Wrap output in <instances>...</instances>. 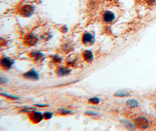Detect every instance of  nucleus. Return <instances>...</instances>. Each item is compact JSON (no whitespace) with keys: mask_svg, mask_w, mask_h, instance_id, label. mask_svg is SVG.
<instances>
[{"mask_svg":"<svg viewBox=\"0 0 156 131\" xmlns=\"http://www.w3.org/2000/svg\"><path fill=\"white\" fill-rule=\"evenodd\" d=\"M34 11L35 8L32 5L25 4L20 8L19 13L23 16L29 17L33 13Z\"/></svg>","mask_w":156,"mask_h":131,"instance_id":"1","label":"nucleus"},{"mask_svg":"<svg viewBox=\"0 0 156 131\" xmlns=\"http://www.w3.org/2000/svg\"><path fill=\"white\" fill-rule=\"evenodd\" d=\"M43 118V114L39 111H33L29 115V118L30 121L35 124H38L40 123Z\"/></svg>","mask_w":156,"mask_h":131,"instance_id":"2","label":"nucleus"},{"mask_svg":"<svg viewBox=\"0 0 156 131\" xmlns=\"http://www.w3.org/2000/svg\"><path fill=\"white\" fill-rule=\"evenodd\" d=\"M136 126L141 130L146 129L149 126V121L147 118L143 117H140L135 120Z\"/></svg>","mask_w":156,"mask_h":131,"instance_id":"3","label":"nucleus"},{"mask_svg":"<svg viewBox=\"0 0 156 131\" xmlns=\"http://www.w3.org/2000/svg\"><path fill=\"white\" fill-rule=\"evenodd\" d=\"M13 64V62L12 60H11L8 57H4L1 60L0 65L1 67L4 69V70H9L11 68L12 65Z\"/></svg>","mask_w":156,"mask_h":131,"instance_id":"4","label":"nucleus"},{"mask_svg":"<svg viewBox=\"0 0 156 131\" xmlns=\"http://www.w3.org/2000/svg\"><path fill=\"white\" fill-rule=\"evenodd\" d=\"M94 36L90 33H85L82 37V41L85 45H89L94 42Z\"/></svg>","mask_w":156,"mask_h":131,"instance_id":"5","label":"nucleus"},{"mask_svg":"<svg viewBox=\"0 0 156 131\" xmlns=\"http://www.w3.org/2000/svg\"><path fill=\"white\" fill-rule=\"evenodd\" d=\"M115 19V14L109 11H105L103 14V20L107 23H112Z\"/></svg>","mask_w":156,"mask_h":131,"instance_id":"6","label":"nucleus"},{"mask_svg":"<svg viewBox=\"0 0 156 131\" xmlns=\"http://www.w3.org/2000/svg\"><path fill=\"white\" fill-rule=\"evenodd\" d=\"M23 77L25 79H29V80H33V81H37L39 79L38 74L34 69H32L25 73L23 75Z\"/></svg>","mask_w":156,"mask_h":131,"instance_id":"7","label":"nucleus"},{"mask_svg":"<svg viewBox=\"0 0 156 131\" xmlns=\"http://www.w3.org/2000/svg\"><path fill=\"white\" fill-rule=\"evenodd\" d=\"M82 57L86 62H90L93 60L94 55L91 51L86 50L82 53Z\"/></svg>","mask_w":156,"mask_h":131,"instance_id":"8","label":"nucleus"},{"mask_svg":"<svg viewBox=\"0 0 156 131\" xmlns=\"http://www.w3.org/2000/svg\"><path fill=\"white\" fill-rule=\"evenodd\" d=\"M71 69L67 68H60L57 70V74L59 76H63L66 75H68L70 74Z\"/></svg>","mask_w":156,"mask_h":131,"instance_id":"9","label":"nucleus"},{"mask_svg":"<svg viewBox=\"0 0 156 131\" xmlns=\"http://www.w3.org/2000/svg\"><path fill=\"white\" fill-rule=\"evenodd\" d=\"M114 96L116 97H123L126 96H130V94L129 93V92L125 90H120L115 92L114 94Z\"/></svg>","mask_w":156,"mask_h":131,"instance_id":"10","label":"nucleus"},{"mask_svg":"<svg viewBox=\"0 0 156 131\" xmlns=\"http://www.w3.org/2000/svg\"><path fill=\"white\" fill-rule=\"evenodd\" d=\"M126 104L129 108H136L139 106V103L135 99H129L126 102Z\"/></svg>","mask_w":156,"mask_h":131,"instance_id":"11","label":"nucleus"},{"mask_svg":"<svg viewBox=\"0 0 156 131\" xmlns=\"http://www.w3.org/2000/svg\"><path fill=\"white\" fill-rule=\"evenodd\" d=\"M123 124L124 125V126L128 130H135V127H134V125L129 121H122Z\"/></svg>","mask_w":156,"mask_h":131,"instance_id":"12","label":"nucleus"},{"mask_svg":"<svg viewBox=\"0 0 156 131\" xmlns=\"http://www.w3.org/2000/svg\"><path fill=\"white\" fill-rule=\"evenodd\" d=\"M53 113L50 111H46L43 114V117L46 120H50L53 117Z\"/></svg>","mask_w":156,"mask_h":131,"instance_id":"13","label":"nucleus"},{"mask_svg":"<svg viewBox=\"0 0 156 131\" xmlns=\"http://www.w3.org/2000/svg\"><path fill=\"white\" fill-rule=\"evenodd\" d=\"M99 102H100V100L98 97H91L88 100V102L89 103L94 104H97L99 103Z\"/></svg>","mask_w":156,"mask_h":131,"instance_id":"14","label":"nucleus"},{"mask_svg":"<svg viewBox=\"0 0 156 131\" xmlns=\"http://www.w3.org/2000/svg\"><path fill=\"white\" fill-rule=\"evenodd\" d=\"M1 95L4 97H7L8 99H12V100H17V99H19L18 97H15L14 96H12V95H7V94H4L3 93H1Z\"/></svg>","mask_w":156,"mask_h":131,"instance_id":"15","label":"nucleus"},{"mask_svg":"<svg viewBox=\"0 0 156 131\" xmlns=\"http://www.w3.org/2000/svg\"><path fill=\"white\" fill-rule=\"evenodd\" d=\"M60 113L62 115H68L70 114H72V111L70 110H67L66 109H60Z\"/></svg>","mask_w":156,"mask_h":131,"instance_id":"16","label":"nucleus"},{"mask_svg":"<svg viewBox=\"0 0 156 131\" xmlns=\"http://www.w3.org/2000/svg\"><path fill=\"white\" fill-rule=\"evenodd\" d=\"M85 114H87V115L92 116H98L99 114L98 113H95V112H94V111H86L85 112Z\"/></svg>","mask_w":156,"mask_h":131,"instance_id":"17","label":"nucleus"},{"mask_svg":"<svg viewBox=\"0 0 156 131\" xmlns=\"http://www.w3.org/2000/svg\"><path fill=\"white\" fill-rule=\"evenodd\" d=\"M33 110H35V109H33L32 107H28L26 108L25 110H23L24 112H33L34 111Z\"/></svg>","mask_w":156,"mask_h":131,"instance_id":"18","label":"nucleus"},{"mask_svg":"<svg viewBox=\"0 0 156 131\" xmlns=\"http://www.w3.org/2000/svg\"><path fill=\"white\" fill-rule=\"evenodd\" d=\"M156 0H146V2L149 5H153L156 2Z\"/></svg>","mask_w":156,"mask_h":131,"instance_id":"19","label":"nucleus"},{"mask_svg":"<svg viewBox=\"0 0 156 131\" xmlns=\"http://www.w3.org/2000/svg\"><path fill=\"white\" fill-rule=\"evenodd\" d=\"M35 106L38 107H45L48 106L47 104H35Z\"/></svg>","mask_w":156,"mask_h":131,"instance_id":"20","label":"nucleus"},{"mask_svg":"<svg viewBox=\"0 0 156 131\" xmlns=\"http://www.w3.org/2000/svg\"></svg>","mask_w":156,"mask_h":131,"instance_id":"21","label":"nucleus"}]
</instances>
